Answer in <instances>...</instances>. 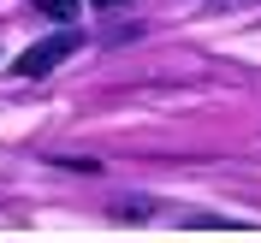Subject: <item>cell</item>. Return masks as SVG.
<instances>
[{
    "label": "cell",
    "instance_id": "6da1fadb",
    "mask_svg": "<svg viewBox=\"0 0 261 243\" xmlns=\"http://www.w3.org/2000/svg\"><path fill=\"white\" fill-rule=\"evenodd\" d=\"M77 48H83L77 30H54L48 42H30V48L18 53V77H48L54 65H60L65 53H77Z\"/></svg>",
    "mask_w": 261,
    "mask_h": 243
},
{
    "label": "cell",
    "instance_id": "7a4b0ae2",
    "mask_svg": "<svg viewBox=\"0 0 261 243\" xmlns=\"http://www.w3.org/2000/svg\"><path fill=\"white\" fill-rule=\"evenodd\" d=\"M36 12H48L54 24H71L77 18V0H36Z\"/></svg>",
    "mask_w": 261,
    "mask_h": 243
},
{
    "label": "cell",
    "instance_id": "3957f363",
    "mask_svg": "<svg viewBox=\"0 0 261 243\" xmlns=\"http://www.w3.org/2000/svg\"><path fill=\"white\" fill-rule=\"evenodd\" d=\"M95 12H119V6H130V0H89Z\"/></svg>",
    "mask_w": 261,
    "mask_h": 243
}]
</instances>
